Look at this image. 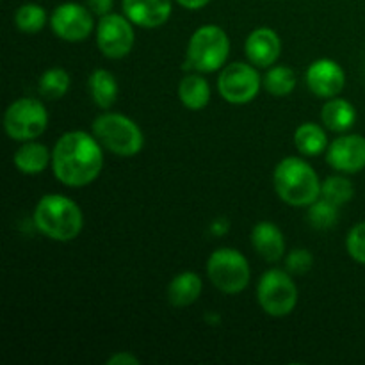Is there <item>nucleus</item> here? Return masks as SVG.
Segmentation results:
<instances>
[{
  "label": "nucleus",
  "instance_id": "5701e85b",
  "mask_svg": "<svg viewBox=\"0 0 365 365\" xmlns=\"http://www.w3.org/2000/svg\"><path fill=\"white\" fill-rule=\"evenodd\" d=\"M262 82L267 93H271L277 98H282V96H289L294 91L298 78H296L294 70L291 66L278 64V66L269 68L266 71Z\"/></svg>",
  "mask_w": 365,
  "mask_h": 365
},
{
  "label": "nucleus",
  "instance_id": "dca6fc26",
  "mask_svg": "<svg viewBox=\"0 0 365 365\" xmlns=\"http://www.w3.org/2000/svg\"><path fill=\"white\" fill-rule=\"evenodd\" d=\"M252 246L267 262H278L285 255L284 234L271 221H260L252 228Z\"/></svg>",
  "mask_w": 365,
  "mask_h": 365
},
{
  "label": "nucleus",
  "instance_id": "1a4fd4ad",
  "mask_svg": "<svg viewBox=\"0 0 365 365\" xmlns=\"http://www.w3.org/2000/svg\"><path fill=\"white\" fill-rule=\"evenodd\" d=\"M262 84V77L252 63H230L217 77V91L221 98L234 106L255 100Z\"/></svg>",
  "mask_w": 365,
  "mask_h": 365
},
{
  "label": "nucleus",
  "instance_id": "7ed1b4c3",
  "mask_svg": "<svg viewBox=\"0 0 365 365\" xmlns=\"http://www.w3.org/2000/svg\"><path fill=\"white\" fill-rule=\"evenodd\" d=\"M34 225L52 241L68 242L82 232L84 214L68 196L45 195L34 207Z\"/></svg>",
  "mask_w": 365,
  "mask_h": 365
},
{
  "label": "nucleus",
  "instance_id": "0eeeda50",
  "mask_svg": "<svg viewBox=\"0 0 365 365\" xmlns=\"http://www.w3.org/2000/svg\"><path fill=\"white\" fill-rule=\"evenodd\" d=\"M48 127V113L36 98H18L6 109L4 130L13 141H34Z\"/></svg>",
  "mask_w": 365,
  "mask_h": 365
},
{
  "label": "nucleus",
  "instance_id": "c756f323",
  "mask_svg": "<svg viewBox=\"0 0 365 365\" xmlns=\"http://www.w3.org/2000/svg\"><path fill=\"white\" fill-rule=\"evenodd\" d=\"M88 7L91 9V13L98 14V16H106L110 13L114 6V0H86Z\"/></svg>",
  "mask_w": 365,
  "mask_h": 365
},
{
  "label": "nucleus",
  "instance_id": "f3484780",
  "mask_svg": "<svg viewBox=\"0 0 365 365\" xmlns=\"http://www.w3.org/2000/svg\"><path fill=\"white\" fill-rule=\"evenodd\" d=\"M13 163L16 170L24 175H39L52 166V152L45 145L34 141H25L14 152Z\"/></svg>",
  "mask_w": 365,
  "mask_h": 365
},
{
  "label": "nucleus",
  "instance_id": "393cba45",
  "mask_svg": "<svg viewBox=\"0 0 365 365\" xmlns=\"http://www.w3.org/2000/svg\"><path fill=\"white\" fill-rule=\"evenodd\" d=\"M353 195H355V185H353V182L349 178L342 177V175L328 177L321 184V198L328 200V202L337 207L351 202Z\"/></svg>",
  "mask_w": 365,
  "mask_h": 365
},
{
  "label": "nucleus",
  "instance_id": "2eb2a0df",
  "mask_svg": "<svg viewBox=\"0 0 365 365\" xmlns=\"http://www.w3.org/2000/svg\"><path fill=\"white\" fill-rule=\"evenodd\" d=\"M123 14L134 25L143 29H157L171 16V0H123Z\"/></svg>",
  "mask_w": 365,
  "mask_h": 365
},
{
  "label": "nucleus",
  "instance_id": "4468645a",
  "mask_svg": "<svg viewBox=\"0 0 365 365\" xmlns=\"http://www.w3.org/2000/svg\"><path fill=\"white\" fill-rule=\"evenodd\" d=\"M245 52L250 63L257 68H271L282 53V39L277 31L259 27L246 38Z\"/></svg>",
  "mask_w": 365,
  "mask_h": 365
},
{
  "label": "nucleus",
  "instance_id": "cd10ccee",
  "mask_svg": "<svg viewBox=\"0 0 365 365\" xmlns=\"http://www.w3.org/2000/svg\"><path fill=\"white\" fill-rule=\"evenodd\" d=\"M346 250L355 262L365 266V221L355 225L346 237Z\"/></svg>",
  "mask_w": 365,
  "mask_h": 365
},
{
  "label": "nucleus",
  "instance_id": "a211bd4d",
  "mask_svg": "<svg viewBox=\"0 0 365 365\" xmlns=\"http://www.w3.org/2000/svg\"><path fill=\"white\" fill-rule=\"evenodd\" d=\"M321 120L328 130L342 134L355 125L356 109L349 100L334 96V98H328V102L323 106Z\"/></svg>",
  "mask_w": 365,
  "mask_h": 365
},
{
  "label": "nucleus",
  "instance_id": "f03ea898",
  "mask_svg": "<svg viewBox=\"0 0 365 365\" xmlns=\"http://www.w3.org/2000/svg\"><path fill=\"white\" fill-rule=\"evenodd\" d=\"M278 198L291 207H309L321 198V182L316 170L299 157H285L273 171Z\"/></svg>",
  "mask_w": 365,
  "mask_h": 365
},
{
  "label": "nucleus",
  "instance_id": "6e6552de",
  "mask_svg": "<svg viewBox=\"0 0 365 365\" xmlns=\"http://www.w3.org/2000/svg\"><path fill=\"white\" fill-rule=\"evenodd\" d=\"M298 296L294 280L282 269L266 271L257 285V299L267 316H289L298 305Z\"/></svg>",
  "mask_w": 365,
  "mask_h": 365
},
{
  "label": "nucleus",
  "instance_id": "f8f14e48",
  "mask_svg": "<svg viewBox=\"0 0 365 365\" xmlns=\"http://www.w3.org/2000/svg\"><path fill=\"white\" fill-rule=\"evenodd\" d=\"M327 160L339 173H359L365 170V138L348 134L334 139L328 145Z\"/></svg>",
  "mask_w": 365,
  "mask_h": 365
},
{
  "label": "nucleus",
  "instance_id": "20e7f679",
  "mask_svg": "<svg viewBox=\"0 0 365 365\" xmlns=\"http://www.w3.org/2000/svg\"><path fill=\"white\" fill-rule=\"evenodd\" d=\"M93 135L103 150L120 157H134L145 146V135L139 125L125 114L103 113L91 125Z\"/></svg>",
  "mask_w": 365,
  "mask_h": 365
},
{
  "label": "nucleus",
  "instance_id": "9b49d317",
  "mask_svg": "<svg viewBox=\"0 0 365 365\" xmlns=\"http://www.w3.org/2000/svg\"><path fill=\"white\" fill-rule=\"evenodd\" d=\"M53 34L68 43H81L89 38L95 29V20L89 7L77 2H64L50 14Z\"/></svg>",
  "mask_w": 365,
  "mask_h": 365
},
{
  "label": "nucleus",
  "instance_id": "6ab92c4d",
  "mask_svg": "<svg viewBox=\"0 0 365 365\" xmlns=\"http://www.w3.org/2000/svg\"><path fill=\"white\" fill-rule=\"evenodd\" d=\"M202 289V278L192 271H184V273L177 274L168 285V299L177 309H184V307L192 305L200 298Z\"/></svg>",
  "mask_w": 365,
  "mask_h": 365
},
{
  "label": "nucleus",
  "instance_id": "a878e982",
  "mask_svg": "<svg viewBox=\"0 0 365 365\" xmlns=\"http://www.w3.org/2000/svg\"><path fill=\"white\" fill-rule=\"evenodd\" d=\"M14 25L25 34H36L46 25V11L39 4H24L14 13Z\"/></svg>",
  "mask_w": 365,
  "mask_h": 365
},
{
  "label": "nucleus",
  "instance_id": "39448f33",
  "mask_svg": "<svg viewBox=\"0 0 365 365\" xmlns=\"http://www.w3.org/2000/svg\"><path fill=\"white\" fill-rule=\"evenodd\" d=\"M187 66L198 73H214L227 64L230 56V38L217 25L196 29L187 43Z\"/></svg>",
  "mask_w": 365,
  "mask_h": 365
},
{
  "label": "nucleus",
  "instance_id": "b1692460",
  "mask_svg": "<svg viewBox=\"0 0 365 365\" xmlns=\"http://www.w3.org/2000/svg\"><path fill=\"white\" fill-rule=\"evenodd\" d=\"M70 86H71L70 73H68L64 68L53 66V68H48L46 71H43V75L39 77L38 89L45 98L59 100L66 95Z\"/></svg>",
  "mask_w": 365,
  "mask_h": 365
},
{
  "label": "nucleus",
  "instance_id": "2f4dec72",
  "mask_svg": "<svg viewBox=\"0 0 365 365\" xmlns=\"http://www.w3.org/2000/svg\"><path fill=\"white\" fill-rule=\"evenodd\" d=\"M177 2L180 4L182 7H185V9L198 11V9H203L205 6H209L212 0H177Z\"/></svg>",
  "mask_w": 365,
  "mask_h": 365
},
{
  "label": "nucleus",
  "instance_id": "c85d7f7f",
  "mask_svg": "<svg viewBox=\"0 0 365 365\" xmlns=\"http://www.w3.org/2000/svg\"><path fill=\"white\" fill-rule=\"evenodd\" d=\"M314 257L307 248H296L285 257V267L292 274H305L312 269Z\"/></svg>",
  "mask_w": 365,
  "mask_h": 365
},
{
  "label": "nucleus",
  "instance_id": "aec40b11",
  "mask_svg": "<svg viewBox=\"0 0 365 365\" xmlns=\"http://www.w3.org/2000/svg\"><path fill=\"white\" fill-rule=\"evenodd\" d=\"M178 98L189 110L205 109L210 102V84L198 71L185 75L178 84Z\"/></svg>",
  "mask_w": 365,
  "mask_h": 365
},
{
  "label": "nucleus",
  "instance_id": "ddd939ff",
  "mask_svg": "<svg viewBox=\"0 0 365 365\" xmlns=\"http://www.w3.org/2000/svg\"><path fill=\"white\" fill-rule=\"evenodd\" d=\"M307 86L319 98H334L341 95L346 86V71L337 61L317 59L305 73Z\"/></svg>",
  "mask_w": 365,
  "mask_h": 365
},
{
  "label": "nucleus",
  "instance_id": "7c9ffc66",
  "mask_svg": "<svg viewBox=\"0 0 365 365\" xmlns=\"http://www.w3.org/2000/svg\"><path fill=\"white\" fill-rule=\"evenodd\" d=\"M139 359L128 351H118L107 360V365H138Z\"/></svg>",
  "mask_w": 365,
  "mask_h": 365
},
{
  "label": "nucleus",
  "instance_id": "4be33fe9",
  "mask_svg": "<svg viewBox=\"0 0 365 365\" xmlns=\"http://www.w3.org/2000/svg\"><path fill=\"white\" fill-rule=\"evenodd\" d=\"M294 145L299 153L307 157H317L328 150V135L323 127L307 121L294 132Z\"/></svg>",
  "mask_w": 365,
  "mask_h": 365
},
{
  "label": "nucleus",
  "instance_id": "423d86ee",
  "mask_svg": "<svg viewBox=\"0 0 365 365\" xmlns=\"http://www.w3.org/2000/svg\"><path fill=\"white\" fill-rule=\"evenodd\" d=\"M207 274L210 284L223 294H239L252 278L248 259L235 248H220L210 253Z\"/></svg>",
  "mask_w": 365,
  "mask_h": 365
},
{
  "label": "nucleus",
  "instance_id": "9d476101",
  "mask_svg": "<svg viewBox=\"0 0 365 365\" xmlns=\"http://www.w3.org/2000/svg\"><path fill=\"white\" fill-rule=\"evenodd\" d=\"M135 41L134 24L125 14L109 13L100 16L96 25V45L109 59H123L132 52Z\"/></svg>",
  "mask_w": 365,
  "mask_h": 365
},
{
  "label": "nucleus",
  "instance_id": "f257e3e1",
  "mask_svg": "<svg viewBox=\"0 0 365 365\" xmlns=\"http://www.w3.org/2000/svg\"><path fill=\"white\" fill-rule=\"evenodd\" d=\"M103 146L84 130L64 132L52 150V171L68 187H86L102 173Z\"/></svg>",
  "mask_w": 365,
  "mask_h": 365
},
{
  "label": "nucleus",
  "instance_id": "bb28decb",
  "mask_svg": "<svg viewBox=\"0 0 365 365\" xmlns=\"http://www.w3.org/2000/svg\"><path fill=\"white\" fill-rule=\"evenodd\" d=\"M307 220L317 230H328V228H334L337 225L339 220V207L330 203L328 200L319 198L309 205L307 210Z\"/></svg>",
  "mask_w": 365,
  "mask_h": 365
},
{
  "label": "nucleus",
  "instance_id": "412c9836",
  "mask_svg": "<svg viewBox=\"0 0 365 365\" xmlns=\"http://www.w3.org/2000/svg\"><path fill=\"white\" fill-rule=\"evenodd\" d=\"M88 88H89V95H91L93 102L95 106H98L100 109H110L114 106V102L118 100V81L109 70H98L93 71L89 75L88 81Z\"/></svg>",
  "mask_w": 365,
  "mask_h": 365
}]
</instances>
